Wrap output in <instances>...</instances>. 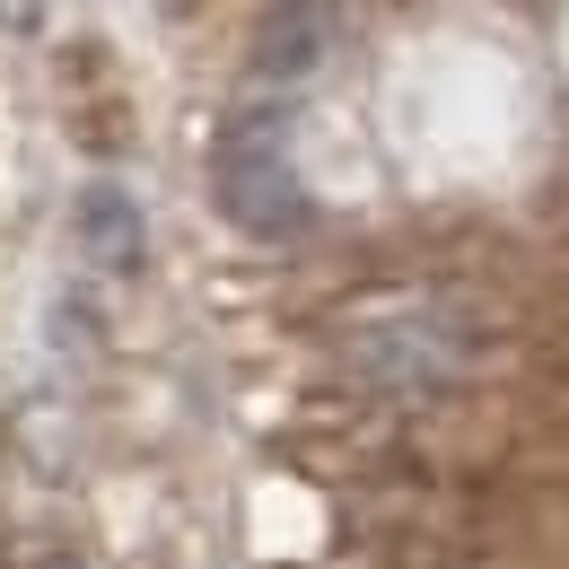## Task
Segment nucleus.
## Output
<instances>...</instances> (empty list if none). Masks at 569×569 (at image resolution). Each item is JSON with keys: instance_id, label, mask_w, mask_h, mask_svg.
Instances as JSON below:
<instances>
[{"instance_id": "f257e3e1", "label": "nucleus", "mask_w": 569, "mask_h": 569, "mask_svg": "<svg viewBox=\"0 0 569 569\" xmlns=\"http://www.w3.org/2000/svg\"><path fill=\"white\" fill-rule=\"evenodd\" d=\"M333 368L377 403H438L473 368V325L447 289H368L333 316Z\"/></svg>"}, {"instance_id": "f03ea898", "label": "nucleus", "mask_w": 569, "mask_h": 569, "mask_svg": "<svg viewBox=\"0 0 569 569\" xmlns=\"http://www.w3.org/2000/svg\"><path fill=\"white\" fill-rule=\"evenodd\" d=\"M44 569H88V561H44Z\"/></svg>"}]
</instances>
